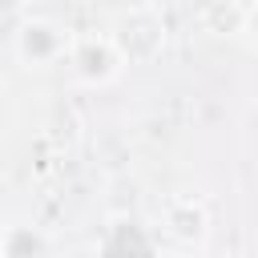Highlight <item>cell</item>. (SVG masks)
Returning a JSON list of instances; mask_svg holds the SVG:
<instances>
[{"mask_svg":"<svg viewBox=\"0 0 258 258\" xmlns=\"http://www.w3.org/2000/svg\"><path fill=\"white\" fill-rule=\"evenodd\" d=\"M12 48L16 56L28 64V69H48V64H60L69 60V48H73V32L48 16H32L16 28L12 36Z\"/></svg>","mask_w":258,"mask_h":258,"instance_id":"1","label":"cell"},{"mask_svg":"<svg viewBox=\"0 0 258 258\" xmlns=\"http://www.w3.org/2000/svg\"><path fill=\"white\" fill-rule=\"evenodd\" d=\"M109 36H113V44H117V52H121L125 64H145V60H153L161 52L165 24H161V16L153 8H133V12H125L117 20V28Z\"/></svg>","mask_w":258,"mask_h":258,"instance_id":"2","label":"cell"},{"mask_svg":"<svg viewBox=\"0 0 258 258\" xmlns=\"http://www.w3.org/2000/svg\"><path fill=\"white\" fill-rule=\"evenodd\" d=\"M69 64H73V73H77L85 85H109V81L125 69L113 36H73Z\"/></svg>","mask_w":258,"mask_h":258,"instance_id":"3","label":"cell"},{"mask_svg":"<svg viewBox=\"0 0 258 258\" xmlns=\"http://www.w3.org/2000/svg\"><path fill=\"white\" fill-rule=\"evenodd\" d=\"M101 258H157V242H153V234H149L141 222L117 218V222L105 226Z\"/></svg>","mask_w":258,"mask_h":258,"instance_id":"4","label":"cell"},{"mask_svg":"<svg viewBox=\"0 0 258 258\" xmlns=\"http://www.w3.org/2000/svg\"><path fill=\"white\" fill-rule=\"evenodd\" d=\"M206 230H210V218L194 198H173L165 206V234H173L181 242H202Z\"/></svg>","mask_w":258,"mask_h":258,"instance_id":"5","label":"cell"},{"mask_svg":"<svg viewBox=\"0 0 258 258\" xmlns=\"http://www.w3.org/2000/svg\"><path fill=\"white\" fill-rule=\"evenodd\" d=\"M48 254V238L28 226V222H12L0 230V258H44Z\"/></svg>","mask_w":258,"mask_h":258,"instance_id":"6","label":"cell"},{"mask_svg":"<svg viewBox=\"0 0 258 258\" xmlns=\"http://www.w3.org/2000/svg\"><path fill=\"white\" fill-rule=\"evenodd\" d=\"M238 36H246V40H250V48L258 52V4L242 12V32H238Z\"/></svg>","mask_w":258,"mask_h":258,"instance_id":"7","label":"cell"},{"mask_svg":"<svg viewBox=\"0 0 258 258\" xmlns=\"http://www.w3.org/2000/svg\"><path fill=\"white\" fill-rule=\"evenodd\" d=\"M20 4H24V0H0V16H4V12H16Z\"/></svg>","mask_w":258,"mask_h":258,"instance_id":"8","label":"cell"}]
</instances>
